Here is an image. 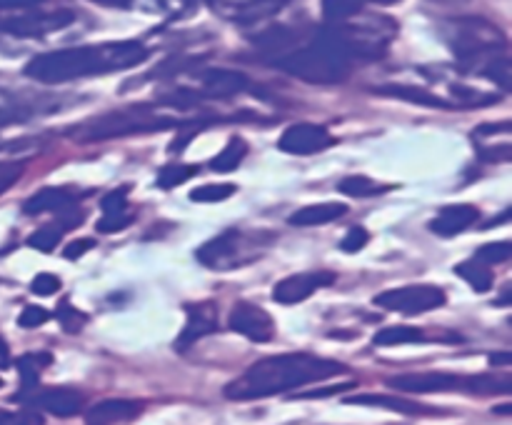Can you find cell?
Returning a JSON list of instances; mask_svg holds the SVG:
<instances>
[{"label":"cell","mask_w":512,"mask_h":425,"mask_svg":"<svg viewBox=\"0 0 512 425\" xmlns=\"http://www.w3.org/2000/svg\"><path fill=\"white\" fill-rule=\"evenodd\" d=\"M150 50L140 40H115V43L80 45V48L43 53L25 65V75L45 85L70 83V80L105 75L113 70H128L145 63Z\"/></svg>","instance_id":"obj_1"},{"label":"cell","mask_w":512,"mask_h":425,"mask_svg":"<svg viewBox=\"0 0 512 425\" xmlns=\"http://www.w3.org/2000/svg\"><path fill=\"white\" fill-rule=\"evenodd\" d=\"M340 373H348L343 363L318 358L313 353L270 355V358L253 363L240 378L225 385V398L238 400V403L270 398V395L303 388V385L318 383V380L333 378Z\"/></svg>","instance_id":"obj_2"},{"label":"cell","mask_w":512,"mask_h":425,"mask_svg":"<svg viewBox=\"0 0 512 425\" xmlns=\"http://www.w3.org/2000/svg\"><path fill=\"white\" fill-rule=\"evenodd\" d=\"M355 63L353 53L348 45L340 40L335 28L330 25L328 30L315 35L310 43H300L298 48L290 50L288 55L275 60L280 70L288 75L305 80L315 85H333L343 83L350 73V65Z\"/></svg>","instance_id":"obj_3"},{"label":"cell","mask_w":512,"mask_h":425,"mask_svg":"<svg viewBox=\"0 0 512 425\" xmlns=\"http://www.w3.org/2000/svg\"><path fill=\"white\" fill-rule=\"evenodd\" d=\"M183 123H188V120H175L170 115L158 113L153 105L138 103L130 105V108L110 110V113L98 115V118L85 120L70 135L78 143H105V140L125 138V135L158 133V130H168Z\"/></svg>","instance_id":"obj_4"},{"label":"cell","mask_w":512,"mask_h":425,"mask_svg":"<svg viewBox=\"0 0 512 425\" xmlns=\"http://www.w3.org/2000/svg\"><path fill=\"white\" fill-rule=\"evenodd\" d=\"M450 48L463 65H480V70H485L495 58L508 53V40L490 20L458 18L450 33Z\"/></svg>","instance_id":"obj_5"},{"label":"cell","mask_w":512,"mask_h":425,"mask_svg":"<svg viewBox=\"0 0 512 425\" xmlns=\"http://www.w3.org/2000/svg\"><path fill=\"white\" fill-rule=\"evenodd\" d=\"M273 235L263 233H240V230H225V233L215 235L208 243L200 245L195 250V258L198 263H203L205 268L213 270H228V268H240V265H248L253 260L263 258L265 248L270 245Z\"/></svg>","instance_id":"obj_6"},{"label":"cell","mask_w":512,"mask_h":425,"mask_svg":"<svg viewBox=\"0 0 512 425\" xmlns=\"http://www.w3.org/2000/svg\"><path fill=\"white\" fill-rule=\"evenodd\" d=\"M445 290L438 288V285H403V288H390L383 290V293L375 295L373 303L378 308L393 310V313L403 315H420L428 313V310L443 308L445 305Z\"/></svg>","instance_id":"obj_7"},{"label":"cell","mask_w":512,"mask_h":425,"mask_svg":"<svg viewBox=\"0 0 512 425\" xmlns=\"http://www.w3.org/2000/svg\"><path fill=\"white\" fill-rule=\"evenodd\" d=\"M388 385L395 390H403V393H443V390H465V393H473V375L463 378L458 373H403L388 378Z\"/></svg>","instance_id":"obj_8"},{"label":"cell","mask_w":512,"mask_h":425,"mask_svg":"<svg viewBox=\"0 0 512 425\" xmlns=\"http://www.w3.org/2000/svg\"><path fill=\"white\" fill-rule=\"evenodd\" d=\"M228 325L233 333H240L253 343H270V340H275V330H278L273 315L260 305L248 303V300H240L233 305Z\"/></svg>","instance_id":"obj_9"},{"label":"cell","mask_w":512,"mask_h":425,"mask_svg":"<svg viewBox=\"0 0 512 425\" xmlns=\"http://www.w3.org/2000/svg\"><path fill=\"white\" fill-rule=\"evenodd\" d=\"M335 283V273L330 270H313V273H295L280 280L273 288V300L280 305H295L308 300L320 288H328Z\"/></svg>","instance_id":"obj_10"},{"label":"cell","mask_w":512,"mask_h":425,"mask_svg":"<svg viewBox=\"0 0 512 425\" xmlns=\"http://www.w3.org/2000/svg\"><path fill=\"white\" fill-rule=\"evenodd\" d=\"M333 145H335L333 135H330L323 125H315V123L290 125L278 140V148L290 155H315L333 148Z\"/></svg>","instance_id":"obj_11"},{"label":"cell","mask_w":512,"mask_h":425,"mask_svg":"<svg viewBox=\"0 0 512 425\" xmlns=\"http://www.w3.org/2000/svg\"><path fill=\"white\" fill-rule=\"evenodd\" d=\"M73 20V10H53V13H40V10H35V13H20L3 20L0 28L10 35H23V38H28V35H45L53 33V30L68 28Z\"/></svg>","instance_id":"obj_12"},{"label":"cell","mask_w":512,"mask_h":425,"mask_svg":"<svg viewBox=\"0 0 512 425\" xmlns=\"http://www.w3.org/2000/svg\"><path fill=\"white\" fill-rule=\"evenodd\" d=\"M288 0H208L210 8L218 10L223 18L235 23H258L278 13Z\"/></svg>","instance_id":"obj_13"},{"label":"cell","mask_w":512,"mask_h":425,"mask_svg":"<svg viewBox=\"0 0 512 425\" xmlns=\"http://www.w3.org/2000/svg\"><path fill=\"white\" fill-rule=\"evenodd\" d=\"M200 78H203V88L195 90V95L200 98V103L203 100H225V98H235V95L245 93V90L250 88V80L245 78L243 73H238V70H205V73H200Z\"/></svg>","instance_id":"obj_14"},{"label":"cell","mask_w":512,"mask_h":425,"mask_svg":"<svg viewBox=\"0 0 512 425\" xmlns=\"http://www.w3.org/2000/svg\"><path fill=\"white\" fill-rule=\"evenodd\" d=\"M185 310H188V323H185V328L180 330L178 343H175V348H178L180 353H185V350H188L190 345L198 343L200 338H205V335L218 330V313H215V303H193Z\"/></svg>","instance_id":"obj_15"},{"label":"cell","mask_w":512,"mask_h":425,"mask_svg":"<svg viewBox=\"0 0 512 425\" xmlns=\"http://www.w3.org/2000/svg\"><path fill=\"white\" fill-rule=\"evenodd\" d=\"M143 413V403L140 400L128 398H108L95 403L93 408L85 413V425H118L130 423Z\"/></svg>","instance_id":"obj_16"},{"label":"cell","mask_w":512,"mask_h":425,"mask_svg":"<svg viewBox=\"0 0 512 425\" xmlns=\"http://www.w3.org/2000/svg\"><path fill=\"white\" fill-rule=\"evenodd\" d=\"M375 345H418V343H463V335H430L423 328H413V325H393V328L380 330L373 338Z\"/></svg>","instance_id":"obj_17"},{"label":"cell","mask_w":512,"mask_h":425,"mask_svg":"<svg viewBox=\"0 0 512 425\" xmlns=\"http://www.w3.org/2000/svg\"><path fill=\"white\" fill-rule=\"evenodd\" d=\"M480 218V210L475 205L468 203H458V205H448L438 213V218L430 220V230L440 238H453V235L463 233L468 230L475 220Z\"/></svg>","instance_id":"obj_18"},{"label":"cell","mask_w":512,"mask_h":425,"mask_svg":"<svg viewBox=\"0 0 512 425\" xmlns=\"http://www.w3.org/2000/svg\"><path fill=\"white\" fill-rule=\"evenodd\" d=\"M35 405L43 408L45 413L55 415V418H73L83 410L85 398L83 393L73 388H48L35 398Z\"/></svg>","instance_id":"obj_19"},{"label":"cell","mask_w":512,"mask_h":425,"mask_svg":"<svg viewBox=\"0 0 512 425\" xmlns=\"http://www.w3.org/2000/svg\"><path fill=\"white\" fill-rule=\"evenodd\" d=\"M80 200V193L70 188H43L23 203L25 215H40V213H63V210L73 208Z\"/></svg>","instance_id":"obj_20"},{"label":"cell","mask_w":512,"mask_h":425,"mask_svg":"<svg viewBox=\"0 0 512 425\" xmlns=\"http://www.w3.org/2000/svg\"><path fill=\"white\" fill-rule=\"evenodd\" d=\"M253 43L260 53L270 55L275 63V60L283 58V55H288L293 48H298L303 40H300V33L295 28H288V25H273V28H268V30H263V33L255 35Z\"/></svg>","instance_id":"obj_21"},{"label":"cell","mask_w":512,"mask_h":425,"mask_svg":"<svg viewBox=\"0 0 512 425\" xmlns=\"http://www.w3.org/2000/svg\"><path fill=\"white\" fill-rule=\"evenodd\" d=\"M345 403L350 405H375V408H388L395 410V413H403V415H445L443 410L438 408H428L423 403H415V400L408 398H398V395H350L345 398Z\"/></svg>","instance_id":"obj_22"},{"label":"cell","mask_w":512,"mask_h":425,"mask_svg":"<svg viewBox=\"0 0 512 425\" xmlns=\"http://www.w3.org/2000/svg\"><path fill=\"white\" fill-rule=\"evenodd\" d=\"M345 213H348V205L345 203H315L295 210L288 218V223L298 225V228H313V225H325L333 223V220H340Z\"/></svg>","instance_id":"obj_23"},{"label":"cell","mask_w":512,"mask_h":425,"mask_svg":"<svg viewBox=\"0 0 512 425\" xmlns=\"http://www.w3.org/2000/svg\"><path fill=\"white\" fill-rule=\"evenodd\" d=\"M375 93L393 95V98L408 100V103H415V105H428V108H453L450 100L438 98V95L430 93V90L413 88V85H383V88H378Z\"/></svg>","instance_id":"obj_24"},{"label":"cell","mask_w":512,"mask_h":425,"mask_svg":"<svg viewBox=\"0 0 512 425\" xmlns=\"http://www.w3.org/2000/svg\"><path fill=\"white\" fill-rule=\"evenodd\" d=\"M455 273H458L465 283L473 285L475 293H488L495 283V278H493V273H490L488 265L480 263V260H475V258L463 260V263L455 265Z\"/></svg>","instance_id":"obj_25"},{"label":"cell","mask_w":512,"mask_h":425,"mask_svg":"<svg viewBox=\"0 0 512 425\" xmlns=\"http://www.w3.org/2000/svg\"><path fill=\"white\" fill-rule=\"evenodd\" d=\"M50 363H53V355L50 353H25L15 360V365H18V370H20V380H23V393L38 385L40 370L48 368ZM20 395H18V400H20Z\"/></svg>","instance_id":"obj_26"},{"label":"cell","mask_w":512,"mask_h":425,"mask_svg":"<svg viewBox=\"0 0 512 425\" xmlns=\"http://www.w3.org/2000/svg\"><path fill=\"white\" fill-rule=\"evenodd\" d=\"M245 155H248V143H245L243 138H233L213 160H210V168H213L215 173H233V170L243 163Z\"/></svg>","instance_id":"obj_27"},{"label":"cell","mask_w":512,"mask_h":425,"mask_svg":"<svg viewBox=\"0 0 512 425\" xmlns=\"http://www.w3.org/2000/svg\"><path fill=\"white\" fill-rule=\"evenodd\" d=\"M338 190L350 198H370V195H383L385 190H390V185L378 183L368 175H348V178L340 180Z\"/></svg>","instance_id":"obj_28"},{"label":"cell","mask_w":512,"mask_h":425,"mask_svg":"<svg viewBox=\"0 0 512 425\" xmlns=\"http://www.w3.org/2000/svg\"><path fill=\"white\" fill-rule=\"evenodd\" d=\"M198 175V165H185V163H173V165H165L160 168L158 173V188L163 190H173L178 185L188 183L190 178Z\"/></svg>","instance_id":"obj_29"},{"label":"cell","mask_w":512,"mask_h":425,"mask_svg":"<svg viewBox=\"0 0 512 425\" xmlns=\"http://www.w3.org/2000/svg\"><path fill=\"white\" fill-rule=\"evenodd\" d=\"M365 8L363 0H323V13L330 23H345Z\"/></svg>","instance_id":"obj_30"},{"label":"cell","mask_w":512,"mask_h":425,"mask_svg":"<svg viewBox=\"0 0 512 425\" xmlns=\"http://www.w3.org/2000/svg\"><path fill=\"white\" fill-rule=\"evenodd\" d=\"M235 185L233 183H210V185H200V188L190 190V200L193 203H220V200H228L235 195Z\"/></svg>","instance_id":"obj_31"},{"label":"cell","mask_w":512,"mask_h":425,"mask_svg":"<svg viewBox=\"0 0 512 425\" xmlns=\"http://www.w3.org/2000/svg\"><path fill=\"white\" fill-rule=\"evenodd\" d=\"M55 320H58V323L63 325L65 333L78 335L80 328H83V325L88 323V315H85L83 310L75 308V305H70L68 300H60L58 310H55Z\"/></svg>","instance_id":"obj_32"},{"label":"cell","mask_w":512,"mask_h":425,"mask_svg":"<svg viewBox=\"0 0 512 425\" xmlns=\"http://www.w3.org/2000/svg\"><path fill=\"white\" fill-rule=\"evenodd\" d=\"M512 258V243L510 240H498V243L480 245L478 253H475V260L480 263H508Z\"/></svg>","instance_id":"obj_33"},{"label":"cell","mask_w":512,"mask_h":425,"mask_svg":"<svg viewBox=\"0 0 512 425\" xmlns=\"http://www.w3.org/2000/svg\"><path fill=\"white\" fill-rule=\"evenodd\" d=\"M60 240H63V230L55 225V228H40L38 233L30 235L28 245L30 248L40 250V253H53V250L60 245Z\"/></svg>","instance_id":"obj_34"},{"label":"cell","mask_w":512,"mask_h":425,"mask_svg":"<svg viewBox=\"0 0 512 425\" xmlns=\"http://www.w3.org/2000/svg\"><path fill=\"white\" fill-rule=\"evenodd\" d=\"M100 208H103V215H118V213H128V190L118 188L110 190L108 195H103L100 200Z\"/></svg>","instance_id":"obj_35"},{"label":"cell","mask_w":512,"mask_h":425,"mask_svg":"<svg viewBox=\"0 0 512 425\" xmlns=\"http://www.w3.org/2000/svg\"><path fill=\"white\" fill-rule=\"evenodd\" d=\"M60 288H63V283H60V278L55 273H38L33 278V283H30V290L35 295H40V298H48V295L58 293Z\"/></svg>","instance_id":"obj_36"},{"label":"cell","mask_w":512,"mask_h":425,"mask_svg":"<svg viewBox=\"0 0 512 425\" xmlns=\"http://www.w3.org/2000/svg\"><path fill=\"white\" fill-rule=\"evenodd\" d=\"M368 243H370L368 230L355 225V228H350L348 233H345V238L340 240V250H345V253H360Z\"/></svg>","instance_id":"obj_37"},{"label":"cell","mask_w":512,"mask_h":425,"mask_svg":"<svg viewBox=\"0 0 512 425\" xmlns=\"http://www.w3.org/2000/svg\"><path fill=\"white\" fill-rule=\"evenodd\" d=\"M133 220H135V215L130 213V210L128 213H118V215H103L95 228H98V233H120V230L128 228Z\"/></svg>","instance_id":"obj_38"},{"label":"cell","mask_w":512,"mask_h":425,"mask_svg":"<svg viewBox=\"0 0 512 425\" xmlns=\"http://www.w3.org/2000/svg\"><path fill=\"white\" fill-rule=\"evenodd\" d=\"M50 318H53V313H48V310L40 308V305H28V308L18 315V325L20 328H40V325L48 323Z\"/></svg>","instance_id":"obj_39"},{"label":"cell","mask_w":512,"mask_h":425,"mask_svg":"<svg viewBox=\"0 0 512 425\" xmlns=\"http://www.w3.org/2000/svg\"><path fill=\"white\" fill-rule=\"evenodd\" d=\"M0 425H43L38 410H20V413H3L0 410Z\"/></svg>","instance_id":"obj_40"},{"label":"cell","mask_w":512,"mask_h":425,"mask_svg":"<svg viewBox=\"0 0 512 425\" xmlns=\"http://www.w3.org/2000/svg\"><path fill=\"white\" fill-rule=\"evenodd\" d=\"M25 163H8V165H0V195L10 188L13 183H18L20 175H23Z\"/></svg>","instance_id":"obj_41"},{"label":"cell","mask_w":512,"mask_h":425,"mask_svg":"<svg viewBox=\"0 0 512 425\" xmlns=\"http://www.w3.org/2000/svg\"><path fill=\"white\" fill-rule=\"evenodd\" d=\"M95 248V240L93 238H75L73 243L65 245V260H78L80 255H85L88 250Z\"/></svg>","instance_id":"obj_42"},{"label":"cell","mask_w":512,"mask_h":425,"mask_svg":"<svg viewBox=\"0 0 512 425\" xmlns=\"http://www.w3.org/2000/svg\"><path fill=\"white\" fill-rule=\"evenodd\" d=\"M355 383H343V385H335V388H325V390H315V393H305L303 398H325V395H333V393H343V390H353Z\"/></svg>","instance_id":"obj_43"},{"label":"cell","mask_w":512,"mask_h":425,"mask_svg":"<svg viewBox=\"0 0 512 425\" xmlns=\"http://www.w3.org/2000/svg\"><path fill=\"white\" fill-rule=\"evenodd\" d=\"M45 0H0V8H33Z\"/></svg>","instance_id":"obj_44"},{"label":"cell","mask_w":512,"mask_h":425,"mask_svg":"<svg viewBox=\"0 0 512 425\" xmlns=\"http://www.w3.org/2000/svg\"><path fill=\"white\" fill-rule=\"evenodd\" d=\"M490 363L493 365H510L512 363V353H498V355H490Z\"/></svg>","instance_id":"obj_45"},{"label":"cell","mask_w":512,"mask_h":425,"mask_svg":"<svg viewBox=\"0 0 512 425\" xmlns=\"http://www.w3.org/2000/svg\"><path fill=\"white\" fill-rule=\"evenodd\" d=\"M0 363H8V345H5L3 340H0Z\"/></svg>","instance_id":"obj_46"},{"label":"cell","mask_w":512,"mask_h":425,"mask_svg":"<svg viewBox=\"0 0 512 425\" xmlns=\"http://www.w3.org/2000/svg\"><path fill=\"white\" fill-rule=\"evenodd\" d=\"M363 3H375V5H395L400 0H363Z\"/></svg>","instance_id":"obj_47"},{"label":"cell","mask_w":512,"mask_h":425,"mask_svg":"<svg viewBox=\"0 0 512 425\" xmlns=\"http://www.w3.org/2000/svg\"><path fill=\"white\" fill-rule=\"evenodd\" d=\"M508 410H510V405H503V408H498V413L500 415H508Z\"/></svg>","instance_id":"obj_48"},{"label":"cell","mask_w":512,"mask_h":425,"mask_svg":"<svg viewBox=\"0 0 512 425\" xmlns=\"http://www.w3.org/2000/svg\"><path fill=\"white\" fill-rule=\"evenodd\" d=\"M0 388H3V378H0Z\"/></svg>","instance_id":"obj_49"}]
</instances>
